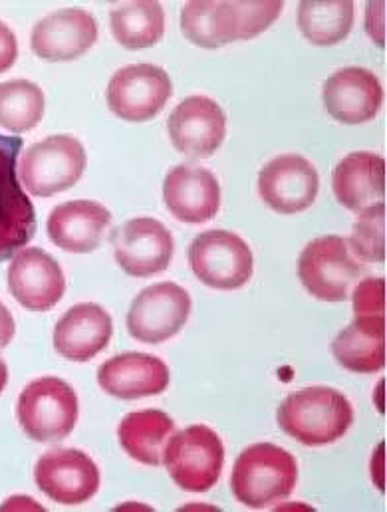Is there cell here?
Wrapping results in <instances>:
<instances>
[{
    "instance_id": "cell-4",
    "label": "cell",
    "mask_w": 387,
    "mask_h": 512,
    "mask_svg": "<svg viewBox=\"0 0 387 512\" xmlns=\"http://www.w3.org/2000/svg\"><path fill=\"white\" fill-rule=\"evenodd\" d=\"M163 465L173 483L187 493H207L221 479L225 445L207 425H191L171 435Z\"/></svg>"
},
{
    "instance_id": "cell-5",
    "label": "cell",
    "mask_w": 387,
    "mask_h": 512,
    "mask_svg": "<svg viewBox=\"0 0 387 512\" xmlns=\"http://www.w3.org/2000/svg\"><path fill=\"white\" fill-rule=\"evenodd\" d=\"M16 415L26 437L38 443L66 439L78 421L80 403L72 385L60 378H40L18 397Z\"/></svg>"
},
{
    "instance_id": "cell-29",
    "label": "cell",
    "mask_w": 387,
    "mask_h": 512,
    "mask_svg": "<svg viewBox=\"0 0 387 512\" xmlns=\"http://www.w3.org/2000/svg\"><path fill=\"white\" fill-rule=\"evenodd\" d=\"M354 255L366 262L386 260V203H374L360 211L350 235Z\"/></svg>"
},
{
    "instance_id": "cell-18",
    "label": "cell",
    "mask_w": 387,
    "mask_h": 512,
    "mask_svg": "<svg viewBox=\"0 0 387 512\" xmlns=\"http://www.w3.org/2000/svg\"><path fill=\"white\" fill-rule=\"evenodd\" d=\"M114 336L106 308L94 302L72 306L54 328V350L70 362H90L104 352Z\"/></svg>"
},
{
    "instance_id": "cell-9",
    "label": "cell",
    "mask_w": 387,
    "mask_h": 512,
    "mask_svg": "<svg viewBox=\"0 0 387 512\" xmlns=\"http://www.w3.org/2000/svg\"><path fill=\"white\" fill-rule=\"evenodd\" d=\"M173 92L167 72L153 64H131L120 68L106 90V102L120 120L141 124L153 120L169 102Z\"/></svg>"
},
{
    "instance_id": "cell-35",
    "label": "cell",
    "mask_w": 387,
    "mask_h": 512,
    "mask_svg": "<svg viewBox=\"0 0 387 512\" xmlns=\"http://www.w3.org/2000/svg\"><path fill=\"white\" fill-rule=\"evenodd\" d=\"M6 384H8V368H6V362L0 356V393L4 391Z\"/></svg>"
},
{
    "instance_id": "cell-26",
    "label": "cell",
    "mask_w": 387,
    "mask_h": 512,
    "mask_svg": "<svg viewBox=\"0 0 387 512\" xmlns=\"http://www.w3.org/2000/svg\"><path fill=\"white\" fill-rule=\"evenodd\" d=\"M114 38L128 50H145L157 44L165 32V10L153 0H135L110 12Z\"/></svg>"
},
{
    "instance_id": "cell-11",
    "label": "cell",
    "mask_w": 387,
    "mask_h": 512,
    "mask_svg": "<svg viewBox=\"0 0 387 512\" xmlns=\"http://www.w3.org/2000/svg\"><path fill=\"white\" fill-rule=\"evenodd\" d=\"M318 189L320 177L316 167L296 153L274 157L258 173L260 199L280 215H296L310 209Z\"/></svg>"
},
{
    "instance_id": "cell-22",
    "label": "cell",
    "mask_w": 387,
    "mask_h": 512,
    "mask_svg": "<svg viewBox=\"0 0 387 512\" xmlns=\"http://www.w3.org/2000/svg\"><path fill=\"white\" fill-rule=\"evenodd\" d=\"M336 362L354 374L386 368V316H356L332 342Z\"/></svg>"
},
{
    "instance_id": "cell-31",
    "label": "cell",
    "mask_w": 387,
    "mask_h": 512,
    "mask_svg": "<svg viewBox=\"0 0 387 512\" xmlns=\"http://www.w3.org/2000/svg\"><path fill=\"white\" fill-rule=\"evenodd\" d=\"M356 316H384L386 312V280L366 278L352 296Z\"/></svg>"
},
{
    "instance_id": "cell-28",
    "label": "cell",
    "mask_w": 387,
    "mask_h": 512,
    "mask_svg": "<svg viewBox=\"0 0 387 512\" xmlns=\"http://www.w3.org/2000/svg\"><path fill=\"white\" fill-rule=\"evenodd\" d=\"M46 110L44 92L30 80L0 84V128L8 133H26L36 128Z\"/></svg>"
},
{
    "instance_id": "cell-1",
    "label": "cell",
    "mask_w": 387,
    "mask_h": 512,
    "mask_svg": "<svg viewBox=\"0 0 387 512\" xmlns=\"http://www.w3.org/2000/svg\"><path fill=\"white\" fill-rule=\"evenodd\" d=\"M280 429L306 447L342 439L354 423L350 399L334 387L314 385L290 393L278 407Z\"/></svg>"
},
{
    "instance_id": "cell-16",
    "label": "cell",
    "mask_w": 387,
    "mask_h": 512,
    "mask_svg": "<svg viewBox=\"0 0 387 512\" xmlns=\"http://www.w3.org/2000/svg\"><path fill=\"white\" fill-rule=\"evenodd\" d=\"M322 96L326 112L346 126H360L374 120L386 98L378 76L360 66L334 72L324 82Z\"/></svg>"
},
{
    "instance_id": "cell-17",
    "label": "cell",
    "mask_w": 387,
    "mask_h": 512,
    "mask_svg": "<svg viewBox=\"0 0 387 512\" xmlns=\"http://www.w3.org/2000/svg\"><path fill=\"white\" fill-rule=\"evenodd\" d=\"M163 201L177 221L201 225L219 213L221 185L207 167L177 165L163 181Z\"/></svg>"
},
{
    "instance_id": "cell-7",
    "label": "cell",
    "mask_w": 387,
    "mask_h": 512,
    "mask_svg": "<svg viewBox=\"0 0 387 512\" xmlns=\"http://www.w3.org/2000/svg\"><path fill=\"white\" fill-rule=\"evenodd\" d=\"M189 264L205 286L215 290H239L253 276L255 256L239 235L213 229L195 237L189 247Z\"/></svg>"
},
{
    "instance_id": "cell-24",
    "label": "cell",
    "mask_w": 387,
    "mask_h": 512,
    "mask_svg": "<svg viewBox=\"0 0 387 512\" xmlns=\"http://www.w3.org/2000/svg\"><path fill=\"white\" fill-rule=\"evenodd\" d=\"M173 433V419L159 409L133 411L122 419L118 429L124 451L133 461L149 467L163 465V453Z\"/></svg>"
},
{
    "instance_id": "cell-6",
    "label": "cell",
    "mask_w": 387,
    "mask_h": 512,
    "mask_svg": "<svg viewBox=\"0 0 387 512\" xmlns=\"http://www.w3.org/2000/svg\"><path fill=\"white\" fill-rule=\"evenodd\" d=\"M298 278L308 294L322 302H344L362 276V266L338 235L310 241L298 256Z\"/></svg>"
},
{
    "instance_id": "cell-21",
    "label": "cell",
    "mask_w": 387,
    "mask_h": 512,
    "mask_svg": "<svg viewBox=\"0 0 387 512\" xmlns=\"http://www.w3.org/2000/svg\"><path fill=\"white\" fill-rule=\"evenodd\" d=\"M332 189L338 203L354 213L384 201L386 159L370 151L346 155L334 169Z\"/></svg>"
},
{
    "instance_id": "cell-14",
    "label": "cell",
    "mask_w": 387,
    "mask_h": 512,
    "mask_svg": "<svg viewBox=\"0 0 387 512\" xmlns=\"http://www.w3.org/2000/svg\"><path fill=\"white\" fill-rule=\"evenodd\" d=\"M8 290L22 308L46 312L64 298L66 278L54 256L30 247L10 260Z\"/></svg>"
},
{
    "instance_id": "cell-34",
    "label": "cell",
    "mask_w": 387,
    "mask_h": 512,
    "mask_svg": "<svg viewBox=\"0 0 387 512\" xmlns=\"http://www.w3.org/2000/svg\"><path fill=\"white\" fill-rule=\"evenodd\" d=\"M16 334V324L10 310L0 302V348H6Z\"/></svg>"
},
{
    "instance_id": "cell-33",
    "label": "cell",
    "mask_w": 387,
    "mask_h": 512,
    "mask_svg": "<svg viewBox=\"0 0 387 512\" xmlns=\"http://www.w3.org/2000/svg\"><path fill=\"white\" fill-rule=\"evenodd\" d=\"M384 2H372L368 8V18H366V30L370 36L384 48L386 46V28H384Z\"/></svg>"
},
{
    "instance_id": "cell-15",
    "label": "cell",
    "mask_w": 387,
    "mask_h": 512,
    "mask_svg": "<svg viewBox=\"0 0 387 512\" xmlns=\"http://www.w3.org/2000/svg\"><path fill=\"white\" fill-rule=\"evenodd\" d=\"M98 40V22L84 8H62L36 22L30 36L34 54L46 62L84 56Z\"/></svg>"
},
{
    "instance_id": "cell-30",
    "label": "cell",
    "mask_w": 387,
    "mask_h": 512,
    "mask_svg": "<svg viewBox=\"0 0 387 512\" xmlns=\"http://www.w3.org/2000/svg\"><path fill=\"white\" fill-rule=\"evenodd\" d=\"M282 12L280 0L262 2H233L237 40H251L262 34Z\"/></svg>"
},
{
    "instance_id": "cell-23",
    "label": "cell",
    "mask_w": 387,
    "mask_h": 512,
    "mask_svg": "<svg viewBox=\"0 0 387 512\" xmlns=\"http://www.w3.org/2000/svg\"><path fill=\"white\" fill-rule=\"evenodd\" d=\"M34 233V207L16 179L14 157L0 149V258L24 247Z\"/></svg>"
},
{
    "instance_id": "cell-10",
    "label": "cell",
    "mask_w": 387,
    "mask_h": 512,
    "mask_svg": "<svg viewBox=\"0 0 387 512\" xmlns=\"http://www.w3.org/2000/svg\"><path fill=\"white\" fill-rule=\"evenodd\" d=\"M34 481L50 501L74 507L96 497L100 489V469L86 453L56 447L38 459Z\"/></svg>"
},
{
    "instance_id": "cell-32",
    "label": "cell",
    "mask_w": 387,
    "mask_h": 512,
    "mask_svg": "<svg viewBox=\"0 0 387 512\" xmlns=\"http://www.w3.org/2000/svg\"><path fill=\"white\" fill-rule=\"evenodd\" d=\"M18 58V42L14 32L0 22V74L10 70Z\"/></svg>"
},
{
    "instance_id": "cell-27",
    "label": "cell",
    "mask_w": 387,
    "mask_h": 512,
    "mask_svg": "<svg viewBox=\"0 0 387 512\" xmlns=\"http://www.w3.org/2000/svg\"><path fill=\"white\" fill-rule=\"evenodd\" d=\"M296 22L302 36L316 46H334L348 38L354 26V2H300Z\"/></svg>"
},
{
    "instance_id": "cell-12",
    "label": "cell",
    "mask_w": 387,
    "mask_h": 512,
    "mask_svg": "<svg viewBox=\"0 0 387 512\" xmlns=\"http://www.w3.org/2000/svg\"><path fill=\"white\" fill-rule=\"evenodd\" d=\"M114 255L122 270L135 278H151L167 270L175 253L169 229L151 217H137L114 231Z\"/></svg>"
},
{
    "instance_id": "cell-2",
    "label": "cell",
    "mask_w": 387,
    "mask_h": 512,
    "mask_svg": "<svg viewBox=\"0 0 387 512\" xmlns=\"http://www.w3.org/2000/svg\"><path fill=\"white\" fill-rule=\"evenodd\" d=\"M296 481L298 465L286 449L272 443H257L247 447L235 461L231 489L245 507L266 509L288 499Z\"/></svg>"
},
{
    "instance_id": "cell-19",
    "label": "cell",
    "mask_w": 387,
    "mask_h": 512,
    "mask_svg": "<svg viewBox=\"0 0 387 512\" xmlns=\"http://www.w3.org/2000/svg\"><path fill=\"white\" fill-rule=\"evenodd\" d=\"M112 223V213L96 201H68L48 217V239L66 253L86 255L100 247L106 229Z\"/></svg>"
},
{
    "instance_id": "cell-3",
    "label": "cell",
    "mask_w": 387,
    "mask_h": 512,
    "mask_svg": "<svg viewBox=\"0 0 387 512\" xmlns=\"http://www.w3.org/2000/svg\"><path fill=\"white\" fill-rule=\"evenodd\" d=\"M88 165L84 145L72 135H50L30 145L20 159V185L34 197H54L72 189Z\"/></svg>"
},
{
    "instance_id": "cell-8",
    "label": "cell",
    "mask_w": 387,
    "mask_h": 512,
    "mask_svg": "<svg viewBox=\"0 0 387 512\" xmlns=\"http://www.w3.org/2000/svg\"><path fill=\"white\" fill-rule=\"evenodd\" d=\"M191 296L175 282L143 288L128 312L129 336L143 344H163L177 336L191 316Z\"/></svg>"
},
{
    "instance_id": "cell-25",
    "label": "cell",
    "mask_w": 387,
    "mask_h": 512,
    "mask_svg": "<svg viewBox=\"0 0 387 512\" xmlns=\"http://www.w3.org/2000/svg\"><path fill=\"white\" fill-rule=\"evenodd\" d=\"M181 30L187 40L207 50L235 42L233 2H187L181 10Z\"/></svg>"
},
{
    "instance_id": "cell-20",
    "label": "cell",
    "mask_w": 387,
    "mask_h": 512,
    "mask_svg": "<svg viewBox=\"0 0 387 512\" xmlns=\"http://www.w3.org/2000/svg\"><path fill=\"white\" fill-rule=\"evenodd\" d=\"M98 384L116 399L135 401L163 393L169 385V368L155 356L128 352L100 366Z\"/></svg>"
},
{
    "instance_id": "cell-13",
    "label": "cell",
    "mask_w": 387,
    "mask_h": 512,
    "mask_svg": "<svg viewBox=\"0 0 387 512\" xmlns=\"http://www.w3.org/2000/svg\"><path fill=\"white\" fill-rule=\"evenodd\" d=\"M167 131L179 153L191 159H205L223 145L227 116L215 100L207 96H191L171 112Z\"/></svg>"
}]
</instances>
